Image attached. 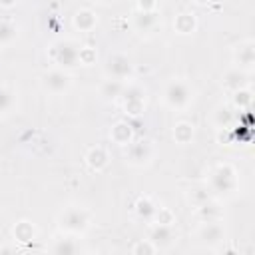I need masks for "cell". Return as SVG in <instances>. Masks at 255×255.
<instances>
[{
    "label": "cell",
    "mask_w": 255,
    "mask_h": 255,
    "mask_svg": "<svg viewBox=\"0 0 255 255\" xmlns=\"http://www.w3.org/2000/svg\"><path fill=\"white\" fill-rule=\"evenodd\" d=\"M233 62H235V68H239L247 74L253 70V66H255V44H253V40H247V42L239 44L233 50Z\"/></svg>",
    "instance_id": "obj_10"
},
{
    "label": "cell",
    "mask_w": 255,
    "mask_h": 255,
    "mask_svg": "<svg viewBox=\"0 0 255 255\" xmlns=\"http://www.w3.org/2000/svg\"><path fill=\"white\" fill-rule=\"evenodd\" d=\"M133 62L128 54H122V52H114L106 58V74L110 80H120V82H126L133 76Z\"/></svg>",
    "instance_id": "obj_6"
},
{
    "label": "cell",
    "mask_w": 255,
    "mask_h": 255,
    "mask_svg": "<svg viewBox=\"0 0 255 255\" xmlns=\"http://www.w3.org/2000/svg\"><path fill=\"white\" fill-rule=\"evenodd\" d=\"M98 60V52L92 46H80V54H78V64L82 66H94Z\"/></svg>",
    "instance_id": "obj_29"
},
{
    "label": "cell",
    "mask_w": 255,
    "mask_h": 255,
    "mask_svg": "<svg viewBox=\"0 0 255 255\" xmlns=\"http://www.w3.org/2000/svg\"><path fill=\"white\" fill-rule=\"evenodd\" d=\"M98 26V14L92 8H80L74 14V28L80 32H92Z\"/></svg>",
    "instance_id": "obj_18"
},
{
    "label": "cell",
    "mask_w": 255,
    "mask_h": 255,
    "mask_svg": "<svg viewBox=\"0 0 255 255\" xmlns=\"http://www.w3.org/2000/svg\"><path fill=\"white\" fill-rule=\"evenodd\" d=\"M36 225L28 219H20L12 225V237L18 241V243H32L36 239Z\"/></svg>",
    "instance_id": "obj_19"
},
{
    "label": "cell",
    "mask_w": 255,
    "mask_h": 255,
    "mask_svg": "<svg viewBox=\"0 0 255 255\" xmlns=\"http://www.w3.org/2000/svg\"><path fill=\"white\" fill-rule=\"evenodd\" d=\"M187 199H189V203L197 209L199 205L207 203V201H209V199H213V197H211V193H209V189H207V187H195V189H191V191H189Z\"/></svg>",
    "instance_id": "obj_28"
},
{
    "label": "cell",
    "mask_w": 255,
    "mask_h": 255,
    "mask_svg": "<svg viewBox=\"0 0 255 255\" xmlns=\"http://www.w3.org/2000/svg\"><path fill=\"white\" fill-rule=\"evenodd\" d=\"M14 106V90L12 88H0V114L10 112Z\"/></svg>",
    "instance_id": "obj_31"
},
{
    "label": "cell",
    "mask_w": 255,
    "mask_h": 255,
    "mask_svg": "<svg viewBox=\"0 0 255 255\" xmlns=\"http://www.w3.org/2000/svg\"><path fill=\"white\" fill-rule=\"evenodd\" d=\"M82 247L80 241L76 239V235H66L62 233L60 237H56L48 249V255H80Z\"/></svg>",
    "instance_id": "obj_11"
},
{
    "label": "cell",
    "mask_w": 255,
    "mask_h": 255,
    "mask_svg": "<svg viewBox=\"0 0 255 255\" xmlns=\"http://www.w3.org/2000/svg\"><path fill=\"white\" fill-rule=\"evenodd\" d=\"M239 185L237 169L231 163H217L207 177V189L211 197H229Z\"/></svg>",
    "instance_id": "obj_1"
},
{
    "label": "cell",
    "mask_w": 255,
    "mask_h": 255,
    "mask_svg": "<svg viewBox=\"0 0 255 255\" xmlns=\"http://www.w3.org/2000/svg\"><path fill=\"white\" fill-rule=\"evenodd\" d=\"M191 100H193V90L185 80L173 78L171 82H167L163 90V102L171 110H185L191 104Z\"/></svg>",
    "instance_id": "obj_4"
},
{
    "label": "cell",
    "mask_w": 255,
    "mask_h": 255,
    "mask_svg": "<svg viewBox=\"0 0 255 255\" xmlns=\"http://www.w3.org/2000/svg\"><path fill=\"white\" fill-rule=\"evenodd\" d=\"M135 213H137V217H141V219H145V221H151V217H153V213H155V209H157V205L151 201V197H147V195H139L137 199H135Z\"/></svg>",
    "instance_id": "obj_24"
},
{
    "label": "cell",
    "mask_w": 255,
    "mask_h": 255,
    "mask_svg": "<svg viewBox=\"0 0 255 255\" xmlns=\"http://www.w3.org/2000/svg\"><path fill=\"white\" fill-rule=\"evenodd\" d=\"M153 153H155V147L149 139H135L128 145L126 159L131 165H147L153 159Z\"/></svg>",
    "instance_id": "obj_7"
},
{
    "label": "cell",
    "mask_w": 255,
    "mask_h": 255,
    "mask_svg": "<svg viewBox=\"0 0 255 255\" xmlns=\"http://www.w3.org/2000/svg\"><path fill=\"white\" fill-rule=\"evenodd\" d=\"M0 255H20V253H18L16 247H12V245H2V247H0Z\"/></svg>",
    "instance_id": "obj_33"
},
{
    "label": "cell",
    "mask_w": 255,
    "mask_h": 255,
    "mask_svg": "<svg viewBox=\"0 0 255 255\" xmlns=\"http://www.w3.org/2000/svg\"><path fill=\"white\" fill-rule=\"evenodd\" d=\"M231 102H233V108L247 110V108L251 106V102H253V92H251V88H243V90L233 92Z\"/></svg>",
    "instance_id": "obj_27"
},
{
    "label": "cell",
    "mask_w": 255,
    "mask_h": 255,
    "mask_svg": "<svg viewBox=\"0 0 255 255\" xmlns=\"http://www.w3.org/2000/svg\"><path fill=\"white\" fill-rule=\"evenodd\" d=\"M84 159H86V165H88L92 171H104V169L108 167V163H110L108 151H106L104 147H100V145L90 147V149L86 151Z\"/></svg>",
    "instance_id": "obj_16"
},
{
    "label": "cell",
    "mask_w": 255,
    "mask_h": 255,
    "mask_svg": "<svg viewBox=\"0 0 255 255\" xmlns=\"http://www.w3.org/2000/svg\"><path fill=\"white\" fill-rule=\"evenodd\" d=\"M122 108L128 116L139 118L145 112V90H143V86H139L135 82L126 84L124 94H122Z\"/></svg>",
    "instance_id": "obj_5"
},
{
    "label": "cell",
    "mask_w": 255,
    "mask_h": 255,
    "mask_svg": "<svg viewBox=\"0 0 255 255\" xmlns=\"http://www.w3.org/2000/svg\"><path fill=\"white\" fill-rule=\"evenodd\" d=\"M173 30L179 36H189L197 30V16L191 10H181L173 18Z\"/></svg>",
    "instance_id": "obj_15"
},
{
    "label": "cell",
    "mask_w": 255,
    "mask_h": 255,
    "mask_svg": "<svg viewBox=\"0 0 255 255\" xmlns=\"http://www.w3.org/2000/svg\"><path fill=\"white\" fill-rule=\"evenodd\" d=\"M0 6H2V8H14L16 2H0Z\"/></svg>",
    "instance_id": "obj_35"
},
{
    "label": "cell",
    "mask_w": 255,
    "mask_h": 255,
    "mask_svg": "<svg viewBox=\"0 0 255 255\" xmlns=\"http://www.w3.org/2000/svg\"><path fill=\"white\" fill-rule=\"evenodd\" d=\"M135 14H149V12H157L159 10V2L155 0H137L133 4Z\"/></svg>",
    "instance_id": "obj_32"
},
{
    "label": "cell",
    "mask_w": 255,
    "mask_h": 255,
    "mask_svg": "<svg viewBox=\"0 0 255 255\" xmlns=\"http://www.w3.org/2000/svg\"><path fill=\"white\" fill-rule=\"evenodd\" d=\"M197 239L207 245V247H219L225 241V229L221 221H211V223H201L197 227Z\"/></svg>",
    "instance_id": "obj_8"
},
{
    "label": "cell",
    "mask_w": 255,
    "mask_h": 255,
    "mask_svg": "<svg viewBox=\"0 0 255 255\" xmlns=\"http://www.w3.org/2000/svg\"><path fill=\"white\" fill-rule=\"evenodd\" d=\"M124 88H126V82H120V80H104V84L100 86V96L106 100V102H114L118 100L122 94H124Z\"/></svg>",
    "instance_id": "obj_22"
},
{
    "label": "cell",
    "mask_w": 255,
    "mask_h": 255,
    "mask_svg": "<svg viewBox=\"0 0 255 255\" xmlns=\"http://www.w3.org/2000/svg\"><path fill=\"white\" fill-rule=\"evenodd\" d=\"M233 122H235V112L229 106H217V110L213 112V126L219 129H227Z\"/></svg>",
    "instance_id": "obj_23"
},
{
    "label": "cell",
    "mask_w": 255,
    "mask_h": 255,
    "mask_svg": "<svg viewBox=\"0 0 255 255\" xmlns=\"http://www.w3.org/2000/svg\"><path fill=\"white\" fill-rule=\"evenodd\" d=\"M110 139L120 147H128L133 141V126L128 120L116 122L110 129Z\"/></svg>",
    "instance_id": "obj_14"
},
{
    "label": "cell",
    "mask_w": 255,
    "mask_h": 255,
    "mask_svg": "<svg viewBox=\"0 0 255 255\" xmlns=\"http://www.w3.org/2000/svg\"><path fill=\"white\" fill-rule=\"evenodd\" d=\"M50 60L60 68V70H68L78 66V54H80V44L72 38H60L56 42L50 44Z\"/></svg>",
    "instance_id": "obj_3"
},
{
    "label": "cell",
    "mask_w": 255,
    "mask_h": 255,
    "mask_svg": "<svg viewBox=\"0 0 255 255\" xmlns=\"http://www.w3.org/2000/svg\"><path fill=\"white\" fill-rule=\"evenodd\" d=\"M42 84H44V88H46L48 92H52V94H62V92H66V90L72 86V76H70L66 70L54 68V70H50V72L44 74Z\"/></svg>",
    "instance_id": "obj_9"
},
{
    "label": "cell",
    "mask_w": 255,
    "mask_h": 255,
    "mask_svg": "<svg viewBox=\"0 0 255 255\" xmlns=\"http://www.w3.org/2000/svg\"><path fill=\"white\" fill-rule=\"evenodd\" d=\"M193 135H195V126H193L191 122L181 120V122H177V124L173 126V139H175L179 145L191 143V141H193Z\"/></svg>",
    "instance_id": "obj_21"
},
{
    "label": "cell",
    "mask_w": 255,
    "mask_h": 255,
    "mask_svg": "<svg viewBox=\"0 0 255 255\" xmlns=\"http://www.w3.org/2000/svg\"><path fill=\"white\" fill-rule=\"evenodd\" d=\"M90 223H92L90 211L78 205H70L58 215V227L66 235H82L88 231Z\"/></svg>",
    "instance_id": "obj_2"
},
{
    "label": "cell",
    "mask_w": 255,
    "mask_h": 255,
    "mask_svg": "<svg viewBox=\"0 0 255 255\" xmlns=\"http://www.w3.org/2000/svg\"><path fill=\"white\" fill-rule=\"evenodd\" d=\"M195 215L201 223H211V221H221L223 219V209H221V203L217 199H209L207 203L199 205L195 209Z\"/></svg>",
    "instance_id": "obj_17"
},
{
    "label": "cell",
    "mask_w": 255,
    "mask_h": 255,
    "mask_svg": "<svg viewBox=\"0 0 255 255\" xmlns=\"http://www.w3.org/2000/svg\"><path fill=\"white\" fill-rule=\"evenodd\" d=\"M217 255H239V251H237L233 245H227V247H223V249H221Z\"/></svg>",
    "instance_id": "obj_34"
},
{
    "label": "cell",
    "mask_w": 255,
    "mask_h": 255,
    "mask_svg": "<svg viewBox=\"0 0 255 255\" xmlns=\"http://www.w3.org/2000/svg\"><path fill=\"white\" fill-rule=\"evenodd\" d=\"M151 223H153V225L175 227L177 217H175V213H173L169 207H159V205H157V209H155V213H153V217H151Z\"/></svg>",
    "instance_id": "obj_26"
},
{
    "label": "cell",
    "mask_w": 255,
    "mask_h": 255,
    "mask_svg": "<svg viewBox=\"0 0 255 255\" xmlns=\"http://www.w3.org/2000/svg\"><path fill=\"white\" fill-rule=\"evenodd\" d=\"M18 38V26L12 20L0 18V46H8Z\"/></svg>",
    "instance_id": "obj_25"
},
{
    "label": "cell",
    "mask_w": 255,
    "mask_h": 255,
    "mask_svg": "<svg viewBox=\"0 0 255 255\" xmlns=\"http://www.w3.org/2000/svg\"><path fill=\"white\" fill-rule=\"evenodd\" d=\"M155 253H157V249H155V245L147 237L135 241L133 247H131V255H155Z\"/></svg>",
    "instance_id": "obj_30"
},
{
    "label": "cell",
    "mask_w": 255,
    "mask_h": 255,
    "mask_svg": "<svg viewBox=\"0 0 255 255\" xmlns=\"http://www.w3.org/2000/svg\"><path fill=\"white\" fill-rule=\"evenodd\" d=\"M221 86L229 92H237L243 88H249V74L239 70V68H229L223 76H221Z\"/></svg>",
    "instance_id": "obj_13"
},
{
    "label": "cell",
    "mask_w": 255,
    "mask_h": 255,
    "mask_svg": "<svg viewBox=\"0 0 255 255\" xmlns=\"http://www.w3.org/2000/svg\"><path fill=\"white\" fill-rule=\"evenodd\" d=\"M147 239L155 245V249H163V247H171L177 241V231L173 227H165V225H153L147 233Z\"/></svg>",
    "instance_id": "obj_12"
},
{
    "label": "cell",
    "mask_w": 255,
    "mask_h": 255,
    "mask_svg": "<svg viewBox=\"0 0 255 255\" xmlns=\"http://www.w3.org/2000/svg\"><path fill=\"white\" fill-rule=\"evenodd\" d=\"M159 26V16L155 12H149V14H133V28L135 32L139 34H153Z\"/></svg>",
    "instance_id": "obj_20"
}]
</instances>
